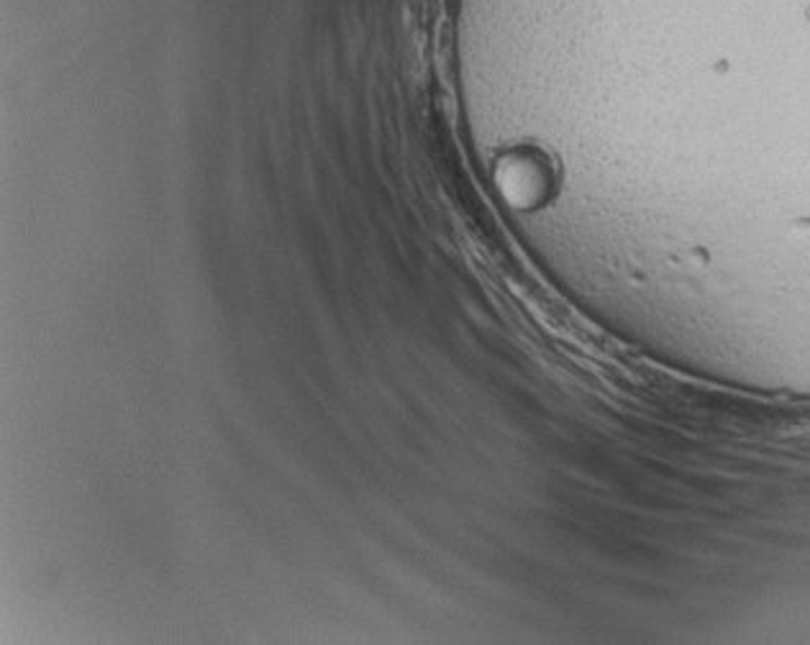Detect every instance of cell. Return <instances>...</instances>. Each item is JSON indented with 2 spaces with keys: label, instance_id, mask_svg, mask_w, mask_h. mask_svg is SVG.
Listing matches in <instances>:
<instances>
[{
  "label": "cell",
  "instance_id": "obj_1",
  "mask_svg": "<svg viewBox=\"0 0 810 645\" xmlns=\"http://www.w3.org/2000/svg\"><path fill=\"white\" fill-rule=\"evenodd\" d=\"M802 231H806V234H808V236H810V226H806V228H802Z\"/></svg>",
  "mask_w": 810,
  "mask_h": 645
}]
</instances>
